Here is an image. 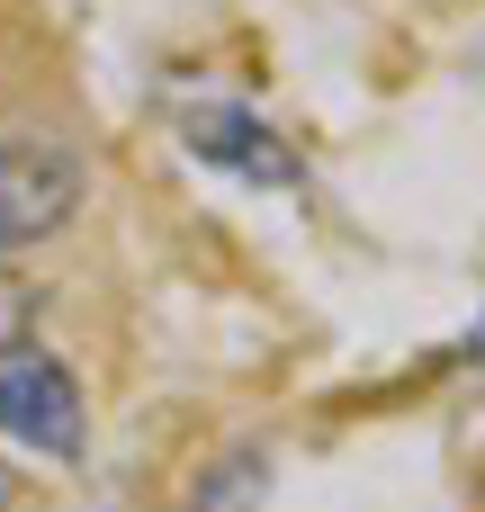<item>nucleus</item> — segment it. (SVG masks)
Wrapping results in <instances>:
<instances>
[{"label":"nucleus","mask_w":485,"mask_h":512,"mask_svg":"<svg viewBox=\"0 0 485 512\" xmlns=\"http://www.w3.org/2000/svg\"><path fill=\"white\" fill-rule=\"evenodd\" d=\"M0 432L45 450V459H81V387L54 351L36 342H0Z\"/></svg>","instance_id":"1"},{"label":"nucleus","mask_w":485,"mask_h":512,"mask_svg":"<svg viewBox=\"0 0 485 512\" xmlns=\"http://www.w3.org/2000/svg\"><path fill=\"white\" fill-rule=\"evenodd\" d=\"M81 207V162L45 135L0 144V252H27L45 234H63Z\"/></svg>","instance_id":"2"},{"label":"nucleus","mask_w":485,"mask_h":512,"mask_svg":"<svg viewBox=\"0 0 485 512\" xmlns=\"http://www.w3.org/2000/svg\"><path fill=\"white\" fill-rule=\"evenodd\" d=\"M189 144H198L207 162H225V171H252V180H297V162L279 153V135H270V126H252L243 108H198V117H189Z\"/></svg>","instance_id":"3"},{"label":"nucleus","mask_w":485,"mask_h":512,"mask_svg":"<svg viewBox=\"0 0 485 512\" xmlns=\"http://www.w3.org/2000/svg\"><path fill=\"white\" fill-rule=\"evenodd\" d=\"M0 512H9V477H0Z\"/></svg>","instance_id":"4"}]
</instances>
